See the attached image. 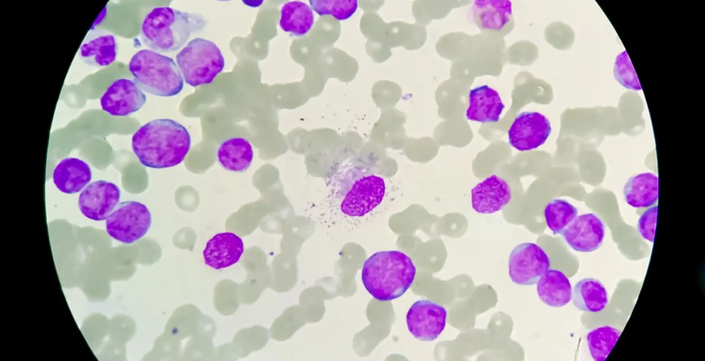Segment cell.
I'll use <instances>...</instances> for the list:
<instances>
[{
  "mask_svg": "<svg viewBox=\"0 0 705 361\" xmlns=\"http://www.w3.org/2000/svg\"><path fill=\"white\" fill-rule=\"evenodd\" d=\"M133 152L140 164L152 168L180 164L191 148V136L180 123L156 119L141 126L131 138Z\"/></svg>",
  "mask_w": 705,
  "mask_h": 361,
  "instance_id": "1",
  "label": "cell"
},
{
  "mask_svg": "<svg viewBox=\"0 0 705 361\" xmlns=\"http://www.w3.org/2000/svg\"><path fill=\"white\" fill-rule=\"evenodd\" d=\"M206 24L207 20L201 14L170 7H156L142 21L140 35L144 45L151 50L171 52L180 49Z\"/></svg>",
  "mask_w": 705,
  "mask_h": 361,
  "instance_id": "2",
  "label": "cell"
},
{
  "mask_svg": "<svg viewBox=\"0 0 705 361\" xmlns=\"http://www.w3.org/2000/svg\"><path fill=\"white\" fill-rule=\"evenodd\" d=\"M416 275L411 259L398 250L373 254L364 263L361 280L366 289L379 301H389L402 296Z\"/></svg>",
  "mask_w": 705,
  "mask_h": 361,
  "instance_id": "3",
  "label": "cell"
},
{
  "mask_svg": "<svg viewBox=\"0 0 705 361\" xmlns=\"http://www.w3.org/2000/svg\"><path fill=\"white\" fill-rule=\"evenodd\" d=\"M128 69L139 88L150 94L170 97L182 89L184 79L173 58L143 49L130 59Z\"/></svg>",
  "mask_w": 705,
  "mask_h": 361,
  "instance_id": "4",
  "label": "cell"
},
{
  "mask_svg": "<svg viewBox=\"0 0 705 361\" xmlns=\"http://www.w3.org/2000/svg\"><path fill=\"white\" fill-rule=\"evenodd\" d=\"M336 192L344 214L362 217L382 201L386 185L381 177L355 166L337 175Z\"/></svg>",
  "mask_w": 705,
  "mask_h": 361,
  "instance_id": "5",
  "label": "cell"
},
{
  "mask_svg": "<svg viewBox=\"0 0 705 361\" xmlns=\"http://www.w3.org/2000/svg\"><path fill=\"white\" fill-rule=\"evenodd\" d=\"M176 58L183 79L192 87L211 83L224 67L218 47L199 37L191 40Z\"/></svg>",
  "mask_w": 705,
  "mask_h": 361,
  "instance_id": "6",
  "label": "cell"
},
{
  "mask_svg": "<svg viewBox=\"0 0 705 361\" xmlns=\"http://www.w3.org/2000/svg\"><path fill=\"white\" fill-rule=\"evenodd\" d=\"M105 220L109 237L120 243L131 244L146 234L151 224V215L145 204L125 201L118 203Z\"/></svg>",
  "mask_w": 705,
  "mask_h": 361,
  "instance_id": "7",
  "label": "cell"
},
{
  "mask_svg": "<svg viewBox=\"0 0 705 361\" xmlns=\"http://www.w3.org/2000/svg\"><path fill=\"white\" fill-rule=\"evenodd\" d=\"M508 263L512 281L520 285L536 284L550 268V261L544 250L530 242L516 246L510 253Z\"/></svg>",
  "mask_w": 705,
  "mask_h": 361,
  "instance_id": "8",
  "label": "cell"
},
{
  "mask_svg": "<svg viewBox=\"0 0 705 361\" xmlns=\"http://www.w3.org/2000/svg\"><path fill=\"white\" fill-rule=\"evenodd\" d=\"M551 132V124L546 116L536 111H523L515 118L507 134L512 147L525 151L543 145Z\"/></svg>",
  "mask_w": 705,
  "mask_h": 361,
  "instance_id": "9",
  "label": "cell"
},
{
  "mask_svg": "<svg viewBox=\"0 0 705 361\" xmlns=\"http://www.w3.org/2000/svg\"><path fill=\"white\" fill-rule=\"evenodd\" d=\"M446 318L445 307L429 300H419L410 307L406 314V323L415 338L432 341L444 330Z\"/></svg>",
  "mask_w": 705,
  "mask_h": 361,
  "instance_id": "10",
  "label": "cell"
},
{
  "mask_svg": "<svg viewBox=\"0 0 705 361\" xmlns=\"http://www.w3.org/2000/svg\"><path fill=\"white\" fill-rule=\"evenodd\" d=\"M120 190L117 185L105 180L87 184L81 192L78 206L87 219L101 221L106 219L118 205Z\"/></svg>",
  "mask_w": 705,
  "mask_h": 361,
  "instance_id": "11",
  "label": "cell"
},
{
  "mask_svg": "<svg viewBox=\"0 0 705 361\" xmlns=\"http://www.w3.org/2000/svg\"><path fill=\"white\" fill-rule=\"evenodd\" d=\"M470 14L475 25L485 33L503 36L514 28L512 2L509 0L474 1Z\"/></svg>",
  "mask_w": 705,
  "mask_h": 361,
  "instance_id": "12",
  "label": "cell"
},
{
  "mask_svg": "<svg viewBox=\"0 0 705 361\" xmlns=\"http://www.w3.org/2000/svg\"><path fill=\"white\" fill-rule=\"evenodd\" d=\"M145 94L131 79L118 78L107 88L100 99L103 111L112 116H127L139 109L146 102Z\"/></svg>",
  "mask_w": 705,
  "mask_h": 361,
  "instance_id": "13",
  "label": "cell"
},
{
  "mask_svg": "<svg viewBox=\"0 0 705 361\" xmlns=\"http://www.w3.org/2000/svg\"><path fill=\"white\" fill-rule=\"evenodd\" d=\"M567 245L580 252H591L600 248L605 236V225L595 213L577 216L561 232Z\"/></svg>",
  "mask_w": 705,
  "mask_h": 361,
  "instance_id": "14",
  "label": "cell"
},
{
  "mask_svg": "<svg viewBox=\"0 0 705 361\" xmlns=\"http://www.w3.org/2000/svg\"><path fill=\"white\" fill-rule=\"evenodd\" d=\"M118 52L116 38L111 32L92 29L82 42L78 54L85 64L103 67L109 65L116 59Z\"/></svg>",
  "mask_w": 705,
  "mask_h": 361,
  "instance_id": "15",
  "label": "cell"
},
{
  "mask_svg": "<svg viewBox=\"0 0 705 361\" xmlns=\"http://www.w3.org/2000/svg\"><path fill=\"white\" fill-rule=\"evenodd\" d=\"M511 199L509 184L496 175L487 177L471 190L472 206L481 214H492L501 210Z\"/></svg>",
  "mask_w": 705,
  "mask_h": 361,
  "instance_id": "16",
  "label": "cell"
},
{
  "mask_svg": "<svg viewBox=\"0 0 705 361\" xmlns=\"http://www.w3.org/2000/svg\"><path fill=\"white\" fill-rule=\"evenodd\" d=\"M244 252L242 239L235 233H218L206 243L203 257L206 265L220 270L236 263Z\"/></svg>",
  "mask_w": 705,
  "mask_h": 361,
  "instance_id": "17",
  "label": "cell"
},
{
  "mask_svg": "<svg viewBox=\"0 0 705 361\" xmlns=\"http://www.w3.org/2000/svg\"><path fill=\"white\" fill-rule=\"evenodd\" d=\"M469 105L466 118L482 123L497 122L505 105L497 91L488 85H482L469 92Z\"/></svg>",
  "mask_w": 705,
  "mask_h": 361,
  "instance_id": "18",
  "label": "cell"
},
{
  "mask_svg": "<svg viewBox=\"0 0 705 361\" xmlns=\"http://www.w3.org/2000/svg\"><path fill=\"white\" fill-rule=\"evenodd\" d=\"M92 179L87 163L76 157H65L54 168L52 180L56 187L65 194H75L83 190Z\"/></svg>",
  "mask_w": 705,
  "mask_h": 361,
  "instance_id": "19",
  "label": "cell"
},
{
  "mask_svg": "<svg viewBox=\"0 0 705 361\" xmlns=\"http://www.w3.org/2000/svg\"><path fill=\"white\" fill-rule=\"evenodd\" d=\"M626 203L637 209H644L657 204L658 177L651 172L641 173L628 178L623 187Z\"/></svg>",
  "mask_w": 705,
  "mask_h": 361,
  "instance_id": "20",
  "label": "cell"
},
{
  "mask_svg": "<svg viewBox=\"0 0 705 361\" xmlns=\"http://www.w3.org/2000/svg\"><path fill=\"white\" fill-rule=\"evenodd\" d=\"M536 283L540 299L550 307H561L571 300V283L560 270L549 269Z\"/></svg>",
  "mask_w": 705,
  "mask_h": 361,
  "instance_id": "21",
  "label": "cell"
},
{
  "mask_svg": "<svg viewBox=\"0 0 705 361\" xmlns=\"http://www.w3.org/2000/svg\"><path fill=\"white\" fill-rule=\"evenodd\" d=\"M571 299L578 309L592 313L602 311L609 303L607 289L600 281L594 278H585L577 282Z\"/></svg>",
  "mask_w": 705,
  "mask_h": 361,
  "instance_id": "22",
  "label": "cell"
},
{
  "mask_svg": "<svg viewBox=\"0 0 705 361\" xmlns=\"http://www.w3.org/2000/svg\"><path fill=\"white\" fill-rule=\"evenodd\" d=\"M217 158L226 170L244 172L251 166L253 151L250 142L245 138H230L223 141L217 151Z\"/></svg>",
  "mask_w": 705,
  "mask_h": 361,
  "instance_id": "23",
  "label": "cell"
},
{
  "mask_svg": "<svg viewBox=\"0 0 705 361\" xmlns=\"http://www.w3.org/2000/svg\"><path fill=\"white\" fill-rule=\"evenodd\" d=\"M280 13V28L296 36L307 34L314 23L312 8L300 1L287 2L282 7Z\"/></svg>",
  "mask_w": 705,
  "mask_h": 361,
  "instance_id": "24",
  "label": "cell"
},
{
  "mask_svg": "<svg viewBox=\"0 0 705 361\" xmlns=\"http://www.w3.org/2000/svg\"><path fill=\"white\" fill-rule=\"evenodd\" d=\"M620 331L611 326L599 327L589 331L587 336L588 348L592 358L604 361L613 349Z\"/></svg>",
  "mask_w": 705,
  "mask_h": 361,
  "instance_id": "25",
  "label": "cell"
},
{
  "mask_svg": "<svg viewBox=\"0 0 705 361\" xmlns=\"http://www.w3.org/2000/svg\"><path fill=\"white\" fill-rule=\"evenodd\" d=\"M544 215L547 227L556 235L578 216V209L566 199H554L545 206Z\"/></svg>",
  "mask_w": 705,
  "mask_h": 361,
  "instance_id": "26",
  "label": "cell"
},
{
  "mask_svg": "<svg viewBox=\"0 0 705 361\" xmlns=\"http://www.w3.org/2000/svg\"><path fill=\"white\" fill-rule=\"evenodd\" d=\"M309 3L319 16L330 15L339 21L351 17L358 8L357 0H311Z\"/></svg>",
  "mask_w": 705,
  "mask_h": 361,
  "instance_id": "27",
  "label": "cell"
},
{
  "mask_svg": "<svg viewBox=\"0 0 705 361\" xmlns=\"http://www.w3.org/2000/svg\"><path fill=\"white\" fill-rule=\"evenodd\" d=\"M614 75L616 80L624 87L633 90L641 89V85L635 74V69L625 51L620 54L616 58L614 65Z\"/></svg>",
  "mask_w": 705,
  "mask_h": 361,
  "instance_id": "28",
  "label": "cell"
},
{
  "mask_svg": "<svg viewBox=\"0 0 705 361\" xmlns=\"http://www.w3.org/2000/svg\"><path fill=\"white\" fill-rule=\"evenodd\" d=\"M637 223V230L640 235L645 240L653 242L656 230L657 205L642 209Z\"/></svg>",
  "mask_w": 705,
  "mask_h": 361,
  "instance_id": "29",
  "label": "cell"
}]
</instances>
